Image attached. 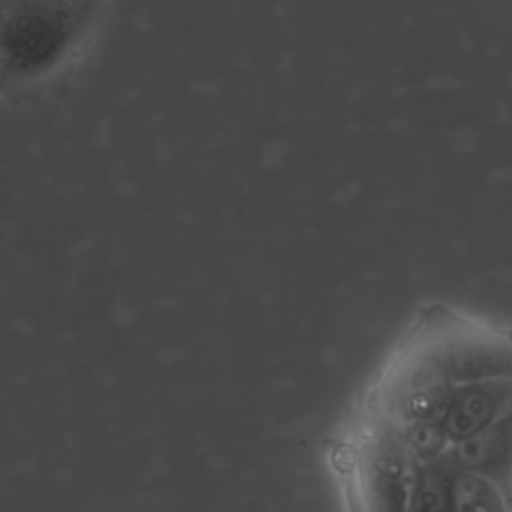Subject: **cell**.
I'll use <instances>...</instances> for the list:
<instances>
[{
    "instance_id": "cell-1",
    "label": "cell",
    "mask_w": 512,
    "mask_h": 512,
    "mask_svg": "<svg viewBox=\"0 0 512 512\" xmlns=\"http://www.w3.org/2000/svg\"><path fill=\"white\" fill-rule=\"evenodd\" d=\"M510 398L508 332L434 302L418 310L358 416L418 458L510 480Z\"/></svg>"
},
{
    "instance_id": "cell-4",
    "label": "cell",
    "mask_w": 512,
    "mask_h": 512,
    "mask_svg": "<svg viewBox=\"0 0 512 512\" xmlns=\"http://www.w3.org/2000/svg\"><path fill=\"white\" fill-rule=\"evenodd\" d=\"M460 468L412 454L406 512H454V488Z\"/></svg>"
},
{
    "instance_id": "cell-5",
    "label": "cell",
    "mask_w": 512,
    "mask_h": 512,
    "mask_svg": "<svg viewBox=\"0 0 512 512\" xmlns=\"http://www.w3.org/2000/svg\"><path fill=\"white\" fill-rule=\"evenodd\" d=\"M510 480L462 472L454 488V512H510Z\"/></svg>"
},
{
    "instance_id": "cell-6",
    "label": "cell",
    "mask_w": 512,
    "mask_h": 512,
    "mask_svg": "<svg viewBox=\"0 0 512 512\" xmlns=\"http://www.w3.org/2000/svg\"><path fill=\"white\" fill-rule=\"evenodd\" d=\"M6 88H10V80H8V74L0 62V92H4Z\"/></svg>"
},
{
    "instance_id": "cell-3",
    "label": "cell",
    "mask_w": 512,
    "mask_h": 512,
    "mask_svg": "<svg viewBox=\"0 0 512 512\" xmlns=\"http://www.w3.org/2000/svg\"><path fill=\"white\" fill-rule=\"evenodd\" d=\"M412 454L380 426L358 418L338 452L350 512H406Z\"/></svg>"
},
{
    "instance_id": "cell-2",
    "label": "cell",
    "mask_w": 512,
    "mask_h": 512,
    "mask_svg": "<svg viewBox=\"0 0 512 512\" xmlns=\"http://www.w3.org/2000/svg\"><path fill=\"white\" fill-rule=\"evenodd\" d=\"M88 20L86 0H0V62L10 86L52 72Z\"/></svg>"
}]
</instances>
